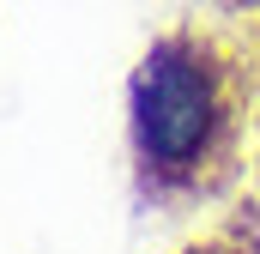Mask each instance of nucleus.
<instances>
[{"mask_svg": "<svg viewBox=\"0 0 260 254\" xmlns=\"http://www.w3.org/2000/svg\"><path fill=\"white\" fill-rule=\"evenodd\" d=\"M236 61L200 37V30H176L164 43H151L127 85V133L133 157L151 182L164 188H194L206 182L236 139Z\"/></svg>", "mask_w": 260, "mask_h": 254, "instance_id": "nucleus-1", "label": "nucleus"}, {"mask_svg": "<svg viewBox=\"0 0 260 254\" xmlns=\"http://www.w3.org/2000/svg\"><path fill=\"white\" fill-rule=\"evenodd\" d=\"M194 254H200V248H194ZM206 254H212V248H206Z\"/></svg>", "mask_w": 260, "mask_h": 254, "instance_id": "nucleus-2", "label": "nucleus"}]
</instances>
